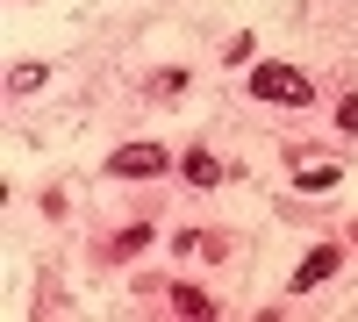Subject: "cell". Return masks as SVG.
Returning <instances> with one entry per match:
<instances>
[{"mask_svg": "<svg viewBox=\"0 0 358 322\" xmlns=\"http://www.w3.org/2000/svg\"><path fill=\"white\" fill-rule=\"evenodd\" d=\"M251 94L258 101H280V108H308L315 86H308V72H294V65H258L251 72Z\"/></svg>", "mask_w": 358, "mask_h": 322, "instance_id": "6da1fadb", "label": "cell"}, {"mask_svg": "<svg viewBox=\"0 0 358 322\" xmlns=\"http://www.w3.org/2000/svg\"><path fill=\"white\" fill-rule=\"evenodd\" d=\"M108 172L115 180H151V172H165V151L158 143H122V151L108 158Z\"/></svg>", "mask_w": 358, "mask_h": 322, "instance_id": "7a4b0ae2", "label": "cell"}, {"mask_svg": "<svg viewBox=\"0 0 358 322\" xmlns=\"http://www.w3.org/2000/svg\"><path fill=\"white\" fill-rule=\"evenodd\" d=\"M337 265H344V251H337V244H315V251L301 258V265H294V294H308V286H322V279H330Z\"/></svg>", "mask_w": 358, "mask_h": 322, "instance_id": "3957f363", "label": "cell"}, {"mask_svg": "<svg viewBox=\"0 0 358 322\" xmlns=\"http://www.w3.org/2000/svg\"><path fill=\"white\" fill-rule=\"evenodd\" d=\"M337 180H344L337 165H294V186H301V193H322V186H337Z\"/></svg>", "mask_w": 358, "mask_h": 322, "instance_id": "277c9868", "label": "cell"}, {"mask_svg": "<svg viewBox=\"0 0 358 322\" xmlns=\"http://www.w3.org/2000/svg\"><path fill=\"white\" fill-rule=\"evenodd\" d=\"M172 308H179V315H215V301H208L201 286H172Z\"/></svg>", "mask_w": 358, "mask_h": 322, "instance_id": "5b68a950", "label": "cell"}, {"mask_svg": "<svg viewBox=\"0 0 358 322\" xmlns=\"http://www.w3.org/2000/svg\"><path fill=\"white\" fill-rule=\"evenodd\" d=\"M215 172H222V165L208 158V151H194V158H187V180H194V186H215Z\"/></svg>", "mask_w": 358, "mask_h": 322, "instance_id": "8992f818", "label": "cell"}, {"mask_svg": "<svg viewBox=\"0 0 358 322\" xmlns=\"http://www.w3.org/2000/svg\"><path fill=\"white\" fill-rule=\"evenodd\" d=\"M43 79H50L43 65H15V72H8V86H15V94H36V86H43Z\"/></svg>", "mask_w": 358, "mask_h": 322, "instance_id": "52a82bcc", "label": "cell"}, {"mask_svg": "<svg viewBox=\"0 0 358 322\" xmlns=\"http://www.w3.org/2000/svg\"><path fill=\"white\" fill-rule=\"evenodd\" d=\"M337 122H344V129L358 136V94H344V101H337Z\"/></svg>", "mask_w": 358, "mask_h": 322, "instance_id": "ba28073f", "label": "cell"}]
</instances>
